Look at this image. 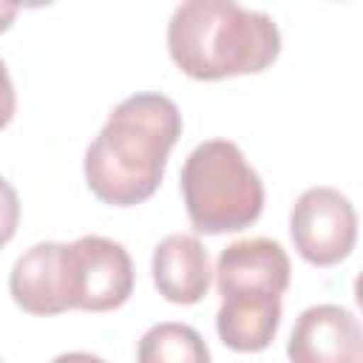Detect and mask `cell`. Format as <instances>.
Listing matches in <instances>:
<instances>
[{
	"label": "cell",
	"instance_id": "cell-1",
	"mask_svg": "<svg viewBox=\"0 0 363 363\" xmlns=\"http://www.w3.org/2000/svg\"><path fill=\"white\" fill-rule=\"evenodd\" d=\"M182 136V113L164 94H133L122 99L85 150V184L111 207L147 201Z\"/></svg>",
	"mask_w": 363,
	"mask_h": 363
},
{
	"label": "cell",
	"instance_id": "cell-7",
	"mask_svg": "<svg viewBox=\"0 0 363 363\" xmlns=\"http://www.w3.org/2000/svg\"><path fill=\"white\" fill-rule=\"evenodd\" d=\"M289 363H360V323L337 303L303 309L286 343Z\"/></svg>",
	"mask_w": 363,
	"mask_h": 363
},
{
	"label": "cell",
	"instance_id": "cell-3",
	"mask_svg": "<svg viewBox=\"0 0 363 363\" xmlns=\"http://www.w3.org/2000/svg\"><path fill=\"white\" fill-rule=\"evenodd\" d=\"M292 264L272 238H241L227 244L216 261L221 306L216 332L233 352H261L281 326V295L289 289Z\"/></svg>",
	"mask_w": 363,
	"mask_h": 363
},
{
	"label": "cell",
	"instance_id": "cell-6",
	"mask_svg": "<svg viewBox=\"0 0 363 363\" xmlns=\"http://www.w3.org/2000/svg\"><path fill=\"white\" fill-rule=\"evenodd\" d=\"M289 235L298 255L312 267H335L354 250L357 213L335 187H309L289 213Z\"/></svg>",
	"mask_w": 363,
	"mask_h": 363
},
{
	"label": "cell",
	"instance_id": "cell-12",
	"mask_svg": "<svg viewBox=\"0 0 363 363\" xmlns=\"http://www.w3.org/2000/svg\"><path fill=\"white\" fill-rule=\"evenodd\" d=\"M14 108H17V94H14V82L9 77V68L6 62L0 60V130L11 122L14 116Z\"/></svg>",
	"mask_w": 363,
	"mask_h": 363
},
{
	"label": "cell",
	"instance_id": "cell-9",
	"mask_svg": "<svg viewBox=\"0 0 363 363\" xmlns=\"http://www.w3.org/2000/svg\"><path fill=\"white\" fill-rule=\"evenodd\" d=\"M60 250H62V241H40L14 261L9 275V292L23 312L28 315L65 312Z\"/></svg>",
	"mask_w": 363,
	"mask_h": 363
},
{
	"label": "cell",
	"instance_id": "cell-5",
	"mask_svg": "<svg viewBox=\"0 0 363 363\" xmlns=\"http://www.w3.org/2000/svg\"><path fill=\"white\" fill-rule=\"evenodd\" d=\"M60 275L65 312H111L133 295V261L119 241L105 235H79L62 244Z\"/></svg>",
	"mask_w": 363,
	"mask_h": 363
},
{
	"label": "cell",
	"instance_id": "cell-2",
	"mask_svg": "<svg viewBox=\"0 0 363 363\" xmlns=\"http://www.w3.org/2000/svg\"><path fill=\"white\" fill-rule=\"evenodd\" d=\"M167 51L199 82L261 74L281 54L278 23L230 0H187L167 23Z\"/></svg>",
	"mask_w": 363,
	"mask_h": 363
},
{
	"label": "cell",
	"instance_id": "cell-8",
	"mask_svg": "<svg viewBox=\"0 0 363 363\" xmlns=\"http://www.w3.org/2000/svg\"><path fill=\"white\" fill-rule=\"evenodd\" d=\"M153 284L159 295L170 303H199L210 289V258L204 244L190 233L164 235L150 261Z\"/></svg>",
	"mask_w": 363,
	"mask_h": 363
},
{
	"label": "cell",
	"instance_id": "cell-14",
	"mask_svg": "<svg viewBox=\"0 0 363 363\" xmlns=\"http://www.w3.org/2000/svg\"><path fill=\"white\" fill-rule=\"evenodd\" d=\"M17 11H20L17 3H6V0H0V31H6V28L14 23Z\"/></svg>",
	"mask_w": 363,
	"mask_h": 363
},
{
	"label": "cell",
	"instance_id": "cell-13",
	"mask_svg": "<svg viewBox=\"0 0 363 363\" xmlns=\"http://www.w3.org/2000/svg\"><path fill=\"white\" fill-rule=\"evenodd\" d=\"M51 363H108L91 352H65V354H57Z\"/></svg>",
	"mask_w": 363,
	"mask_h": 363
},
{
	"label": "cell",
	"instance_id": "cell-10",
	"mask_svg": "<svg viewBox=\"0 0 363 363\" xmlns=\"http://www.w3.org/2000/svg\"><path fill=\"white\" fill-rule=\"evenodd\" d=\"M136 360L139 363H210V349L193 326L164 320L150 326L139 337Z\"/></svg>",
	"mask_w": 363,
	"mask_h": 363
},
{
	"label": "cell",
	"instance_id": "cell-11",
	"mask_svg": "<svg viewBox=\"0 0 363 363\" xmlns=\"http://www.w3.org/2000/svg\"><path fill=\"white\" fill-rule=\"evenodd\" d=\"M20 224V199L17 190L0 176V250L14 238Z\"/></svg>",
	"mask_w": 363,
	"mask_h": 363
},
{
	"label": "cell",
	"instance_id": "cell-15",
	"mask_svg": "<svg viewBox=\"0 0 363 363\" xmlns=\"http://www.w3.org/2000/svg\"><path fill=\"white\" fill-rule=\"evenodd\" d=\"M0 363H3V360H0Z\"/></svg>",
	"mask_w": 363,
	"mask_h": 363
},
{
	"label": "cell",
	"instance_id": "cell-4",
	"mask_svg": "<svg viewBox=\"0 0 363 363\" xmlns=\"http://www.w3.org/2000/svg\"><path fill=\"white\" fill-rule=\"evenodd\" d=\"M182 199L196 233H238L258 221L264 184L235 142L207 139L184 159Z\"/></svg>",
	"mask_w": 363,
	"mask_h": 363
}]
</instances>
